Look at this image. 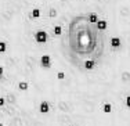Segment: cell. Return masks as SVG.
Here are the masks:
<instances>
[{
    "mask_svg": "<svg viewBox=\"0 0 130 126\" xmlns=\"http://www.w3.org/2000/svg\"><path fill=\"white\" fill-rule=\"evenodd\" d=\"M35 40L38 43H44L46 40H47V33H46L44 30H39V32H36Z\"/></svg>",
    "mask_w": 130,
    "mask_h": 126,
    "instance_id": "6da1fadb",
    "label": "cell"
},
{
    "mask_svg": "<svg viewBox=\"0 0 130 126\" xmlns=\"http://www.w3.org/2000/svg\"><path fill=\"white\" fill-rule=\"evenodd\" d=\"M40 64H42V67H44V68H50L51 67L50 56H43L42 58H40Z\"/></svg>",
    "mask_w": 130,
    "mask_h": 126,
    "instance_id": "7a4b0ae2",
    "label": "cell"
},
{
    "mask_svg": "<svg viewBox=\"0 0 130 126\" xmlns=\"http://www.w3.org/2000/svg\"><path fill=\"white\" fill-rule=\"evenodd\" d=\"M39 109H40V112H42V114H47L48 111H50V104H48L47 101H42V103H40Z\"/></svg>",
    "mask_w": 130,
    "mask_h": 126,
    "instance_id": "3957f363",
    "label": "cell"
},
{
    "mask_svg": "<svg viewBox=\"0 0 130 126\" xmlns=\"http://www.w3.org/2000/svg\"><path fill=\"white\" fill-rule=\"evenodd\" d=\"M94 65H95V62H94L93 60H87V61L85 62V68H86V69H89V71L94 68Z\"/></svg>",
    "mask_w": 130,
    "mask_h": 126,
    "instance_id": "277c9868",
    "label": "cell"
},
{
    "mask_svg": "<svg viewBox=\"0 0 130 126\" xmlns=\"http://www.w3.org/2000/svg\"><path fill=\"white\" fill-rule=\"evenodd\" d=\"M120 43H122V42H120L119 38H112V39H111V46H112V47H119Z\"/></svg>",
    "mask_w": 130,
    "mask_h": 126,
    "instance_id": "5b68a950",
    "label": "cell"
},
{
    "mask_svg": "<svg viewBox=\"0 0 130 126\" xmlns=\"http://www.w3.org/2000/svg\"><path fill=\"white\" fill-rule=\"evenodd\" d=\"M97 26L100 30H104L105 28H107V21H103V20H98L97 21Z\"/></svg>",
    "mask_w": 130,
    "mask_h": 126,
    "instance_id": "8992f818",
    "label": "cell"
},
{
    "mask_svg": "<svg viewBox=\"0 0 130 126\" xmlns=\"http://www.w3.org/2000/svg\"><path fill=\"white\" fill-rule=\"evenodd\" d=\"M39 17H40V10L39 8H35V10L29 14V18H39Z\"/></svg>",
    "mask_w": 130,
    "mask_h": 126,
    "instance_id": "52a82bcc",
    "label": "cell"
},
{
    "mask_svg": "<svg viewBox=\"0 0 130 126\" xmlns=\"http://www.w3.org/2000/svg\"><path fill=\"white\" fill-rule=\"evenodd\" d=\"M28 87H29V85H28L26 82H20V83H18V89H20V90H28Z\"/></svg>",
    "mask_w": 130,
    "mask_h": 126,
    "instance_id": "ba28073f",
    "label": "cell"
},
{
    "mask_svg": "<svg viewBox=\"0 0 130 126\" xmlns=\"http://www.w3.org/2000/svg\"><path fill=\"white\" fill-rule=\"evenodd\" d=\"M89 21H90V22H93V24L97 22V21H98V15H97V14H94V13L90 14V15H89Z\"/></svg>",
    "mask_w": 130,
    "mask_h": 126,
    "instance_id": "9c48e42d",
    "label": "cell"
},
{
    "mask_svg": "<svg viewBox=\"0 0 130 126\" xmlns=\"http://www.w3.org/2000/svg\"><path fill=\"white\" fill-rule=\"evenodd\" d=\"M103 109H104V112H107V114H108V112H111L112 107H111V104H108V103H107V104H104V108H103Z\"/></svg>",
    "mask_w": 130,
    "mask_h": 126,
    "instance_id": "30bf717a",
    "label": "cell"
},
{
    "mask_svg": "<svg viewBox=\"0 0 130 126\" xmlns=\"http://www.w3.org/2000/svg\"><path fill=\"white\" fill-rule=\"evenodd\" d=\"M54 33L55 35H61V33H62V28H61V26H54Z\"/></svg>",
    "mask_w": 130,
    "mask_h": 126,
    "instance_id": "8fae6325",
    "label": "cell"
},
{
    "mask_svg": "<svg viewBox=\"0 0 130 126\" xmlns=\"http://www.w3.org/2000/svg\"><path fill=\"white\" fill-rule=\"evenodd\" d=\"M4 51H6V43L0 42V53H4Z\"/></svg>",
    "mask_w": 130,
    "mask_h": 126,
    "instance_id": "7c38bea8",
    "label": "cell"
},
{
    "mask_svg": "<svg viewBox=\"0 0 130 126\" xmlns=\"http://www.w3.org/2000/svg\"><path fill=\"white\" fill-rule=\"evenodd\" d=\"M57 78L60 79V81H62V79L65 78V73H64V72H58V73H57Z\"/></svg>",
    "mask_w": 130,
    "mask_h": 126,
    "instance_id": "4fadbf2b",
    "label": "cell"
},
{
    "mask_svg": "<svg viewBox=\"0 0 130 126\" xmlns=\"http://www.w3.org/2000/svg\"><path fill=\"white\" fill-rule=\"evenodd\" d=\"M55 15H57V11H55L54 8H51L50 10V17H55Z\"/></svg>",
    "mask_w": 130,
    "mask_h": 126,
    "instance_id": "5bb4252c",
    "label": "cell"
},
{
    "mask_svg": "<svg viewBox=\"0 0 130 126\" xmlns=\"http://www.w3.org/2000/svg\"><path fill=\"white\" fill-rule=\"evenodd\" d=\"M123 81H130V75H129V73H125V75H123Z\"/></svg>",
    "mask_w": 130,
    "mask_h": 126,
    "instance_id": "9a60e30c",
    "label": "cell"
},
{
    "mask_svg": "<svg viewBox=\"0 0 130 126\" xmlns=\"http://www.w3.org/2000/svg\"><path fill=\"white\" fill-rule=\"evenodd\" d=\"M126 105L130 107V96H127V98H126Z\"/></svg>",
    "mask_w": 130,
    "mask_h": 126,
    "instance_id": "2e32d148",
    "label": "cell"
},
{
    "mask_svg": "<svg viewBox=\"0 0 130 126\" xmlns=\"http://www.w3.org/2000/svg\"><path fill=\"white\" fill-rule=\"evenodd\" d=\"M3 105H4V98L0 97V107H3Z\"/></svg>",
    "mask_w": 130,
    "mask_h": 126,
    "instance_id": "e0dca14e",
    "label": "cell"
},
{
    "mask_svg": "<svg viewBox=\"0 0 130 126\" xmlns=\"http://www.w3.org/2000/svg\"><path fill=\"white\" fill-rule=\"evenodd\" d=\"M3 72H4V69H3V67H0V79H2V76H3Z\"/></svg>",
    "mask_w": 130,
    "mask_h": 126,
    "instance_id": "ac0fdd59",
    "label": "cell"
},
{
    "mask_svg": "<svg viewBox=\"0 0 130 126\" xmlns=\"http://www.w3.org/2000/svg\"><path fill=\"white\" fill-rule=\"evenodd\" d=\"M0 126H3V125H2V123H0Z\"/></svg>",
    "mask_w": 130,
    "mask_h": 126,
    "instance_id": "d6986e66",
    "label": "cell"
}]
</instances>
